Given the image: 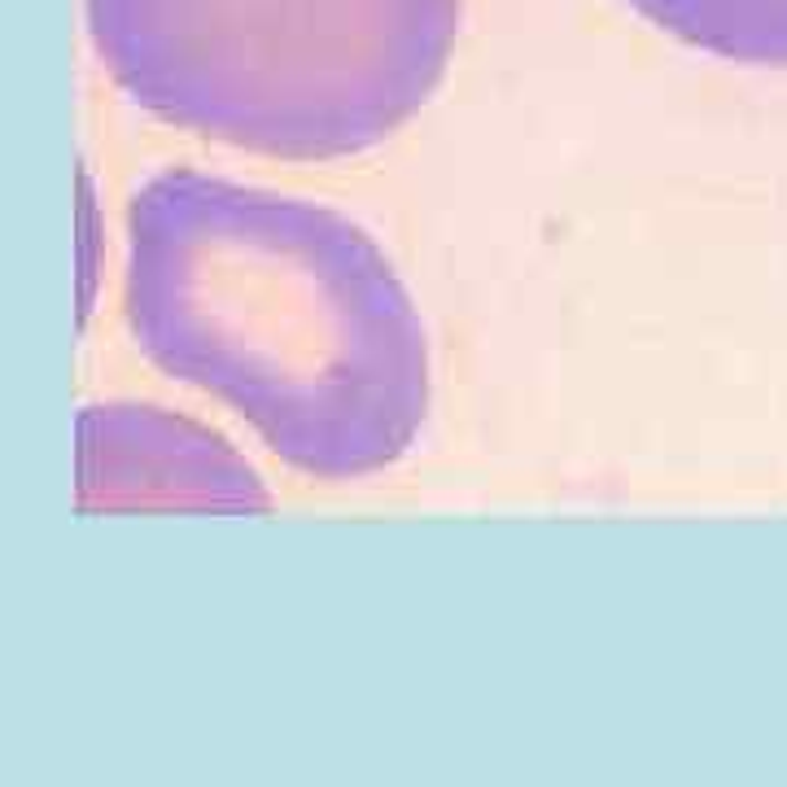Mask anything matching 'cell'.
<instances>
[{"mask_svg":"<svg viewBox=\"0 0 787 787\" xmlns=\"http://www.w3.org/2000/svg\"><path fill=\"white\" fill-rule=\"evenodd\" d=\"M670 35L753 66H787V0H630Z\"/></svg>","mask_w":787,"mask_h":787,"instance_id":"cell-4","label":"cell"},{"mask_svg":"<svg viewBox=\"0 0 787 787\" xmlns=\"http://www.w3.org/2000/svg\"><path fill=\"white\" fill-rule=\"evenodd\" d=\"M127 320L298 472L390 468L429 416L425 325L345 215L189 167L127 206Z\"/></svg>","mask_w":787,"mask_h":787,"instance_id":"cell-1","label":"cell"},{"mask_svg":"<svg viewBox=\"0 0 787 787\" xmlns=\"http://www.w3.org/2000/svg\"><path fill=\"white\" fill-rule=\"evenodd\" d=\"M153 118L272 158L381 145L447 75L459 0H84Z\"/></svg>","mask_w":787,"mask_h":787,"instance_id":"cell-2","label":"cell"},{"mask_svg":"<svg viewBox=\"0 0 787 787\" xmlns=\"http://www.w3.org/2000/svg\"><path fill=\"white\" fill-rule=\"evenodd\" d=\"M75 494L102 508H224L267 512L258 472L220 434L162 407L106 403L75 421Z\"/></svg>","mask_w":787,"mask_h":787,"instance_id":"cell-3","label":"cell"}]
</instances>
